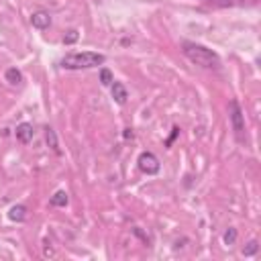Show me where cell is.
Returning a JSON list of instances; mask_svg holds the SVG:
<instances>
[{
	"label": "cell",
	"mask_w": 261,
	"mask_h": 261,
	"mask_svg": "<svg viewBox=\"0 0 261 261\" xmlns=\"http://www.w3.org/2000/svg\"><path fill=\"white\" fill-rule=\"evenodd\" d=\"M4 78H6V82L8 84H13V86H18L23 82V74L16 70V67H8L6 70V74H4Z\"/></svg>",
	"instance_id": "obj_10"
},
{
	"label": "cell",
	"mask_w": 261,
	"mask_h": 261,
	"mask_svg": "<svg viewBox=\"0 0 261 261\" xmlns=\"http://www.w3.org/2000/svg\"><path fill=\"white\" fill-rule=\"evenodd\" d=\"M123 135H124V139H133V131H131V129H124Z\"/></svg>",
	"instance_id": "obj_17"
},
{
	"label": "cell",
	"mask_w": 261,
	"mask_h": 261,
	"mask_svg": "<svg viewBox=\"0 0 261 261\" xmlns=\"http://www.w3.org/2000/svg\"><path fill=\"white\" fill-rule=\"evenodd\" d=\"M31 25L35 29H39V31H45V29H49L51 27V16L49 13H45V11H37L31 15Z\"/></svg>",
	"instance_id": "obj_5"
},
{
	"label": "cell",
	"mask_w": 261,
	"mask_h": 261,
	"mask_svg": "<svg viewBox=\"0 0 261 261\" xmlns=\"http://www.w3.org/2000/svg\"><path fill=\"white\" fill-rule=\"evenodd\" d=\"M8 218L13 222H23L27 218V206L25 204H15L11 210H8Z\"/></svg>",
	"instance_id": "obj_8"
},
{
	"label": "cell",
	"mask_w": 261,
	"mask_h": 261,
	"mask_svg": "<svg viewBox=\"0 0 261 261\" xmlns=\"http://www.w3.org/2000/svg\"><path fill=\"white\" fill-rule=\"evenodd\" d=\"M110 86H112V98H114V102H119V104H124V102H127V98H129L127 88H124L121 82H112Z\"/></svg>",
	"instance_id": "obj_7"
},
{
	"label": "cell",
	"mask_w": 261,
	"mask_h": 261,
	"mask_svg": "<svg viewBox=\"0 0 261 261\" xmlns=\"http://www.w3.org/2000/svg\"><path fill=\"white\" fill-rule=\"evenodd\" d=\"M178 133H180V129H178V127H173V133H171V137H169V139H168V143H166V145H168V147H169V145L173 143V139H176V137H178Z\"/></svg>",
	"instance_id": "obj_16"
},
{
	"label": "cell",
	"mask_w": 261,
	"mask_h": 261,
	"mask_svg": "<svg viewBox=\"0 0 261 261\" xmlns=\"http://www.w3.org/2000/svg\"><path fill=\"white\" fill-rule=\"evenodd\" d=\"M257 251H259V243H257V241H249L247 247L243 249V255L245 257H251V255H255Z\"/></svg>",
	"instance_id": "obj_13"
},
{
	"label": "cell",
	"mask_w": 261,
	"mask_h": 261,
	"mask_svg": "<svg viewBox=\"0 0 261 261\" xmlns=\"http://www.w3.org/2000/svg\"><path fill=\"white\" fill-rule=\"evenodd\" d=\"M222 239H225L227 245H235V241H237V229H233V227L227 229V233H225V237H222Z\"/></svg>",
	"instance_id": "obj_15"
},
{
	"label": "cell",
	"mask_w": 261,
	"mask_h": 261,
	"mask_svg": "<svg viewBox=\"0 0 261 261\" xmlns=\"http://www.w3.org/2000/svg\"><path fill=\"white\" fill-rule=\"evenodd\" d=\"M15 135H16V139L21 141V143H31V141H33V135H35L33 124H29V123H21V124L16 127Z\"/></svg>",
	"instance_id": "obj_6"
},
{
	"label": "cell",
	"mask_w": 261,
	"mask_h": 261,
	"mask_svg": "<svg viewBox=\"0 0 261 261\" xmlns=\"http://www.w3.org/2000/svg\"><path fill=\"white\" fill-rule=\"evenodd\" d=\"M229 119L230 124H233V131L237 135V139H243V133H245V114L241 110V106L237 100H230L229 102Z\"/></svg>",
	"instance_id": "obj_3"
},
{
	"label": "cell",
	"mask_w": 261,
	"mask_h": 261,
	"mask_svg": "<svg viewBox=\"0 0 261 261\" xmlns=\"http://www.w3.org/2000/svg\"><path fill=\"white\" fill-rule=\"evenodd\" d=\"M45 139H47V145H49V147H51V149L57 153V155H60V153H61V151H60V143H57L55 131H53L51 127H47V129H45Z\"/></svg>",
	"instance_id": "obj_11"
},
{
	"label": "cell",
	"mask_w": 261,
	"mask_h": 261,
	"mask_svg": "<svg viewBox=\"0 0 261 261\" xmlns=\"http://www.w3.org/2000/svg\"><path fill=\"white\" fill-rule=\"evenodd\" d=\"M137 163H139V169L143 173H147V176H155V173L159 171V168H161L157 155L155 153H151V151H143L139 155V159H137Z\"/></svg>",
	"instance_id": "obj_4"
},
{
	"label": "cell",
	"mask_w": 261,
	"mask_h": 261,
	"mask_svg": "<svg viewBox=\"0 0 261 261\" xmlns=\"http://www.w3.org/2000/svg\"><path fill=\"white\" fill-rule=\"evenodd\" d=\"M78 37H80V33L76 31V29H70V31L63 35V43H65V45H74L76 41H78Z\"/></svg>",
	"instance_id": "obj_12"
},
{
	"label": "cell",
	"mask_w": 261,
	"mask_h": 261,
	"mask_svg": "<svg viewBox=\"0 0 261 261\" xmlns=\"http://www.w3.org/2000/svg\"><path fill=\"white\" fill-rule=\"evenodd\" d=\"M182 51H184V55H186L192 63L204 67V70H218V67H220V57L212 49H208V47L200 45V43L184 41L182 43Z\"/></svg>",
	"instance_id": "obj_1"
},
{
	"label": "cell",
	"mask_w": 261,
	"mask_h": 261,
	"mask_svg": "<svg viewBox=\"0 0 261 261\" xmlns=\"http://www.w3.org/2000/svg\"><path fill=\"white\" fill-rule=\"evenodd\" d=\"M100 82H102L104 86H110V84L114 82L112 72H110V70H106V67H102V70H100Z\"/></svg>",
	"instance_id": "obj_14"
},
{
	"label": "cell",
	"mask_w": 261,
	"mask_h": 261,
	"mask_svg": "<svg viewBox=\"0 0 261 261\" xmlns=\"http://www.w3.org/2000/svg\"><path fill=\"white\" fill-rule=\"evenodd\" d=\"M51 206H55V208H63V206H67V202H70V198H67V192H63V190H60V192H55V194L51 196Z\"/></svg>",
	"instance_id": "obj_9"
},
{
	"label": "cell",
	"mask_w": 261,
	"mask_h": 261,
	"mask_svg": "<svg viewBox=\"0 0 261 261\" xmlns=\"http://www.w3.org/2000/svg\"><path fill=\"white\" fill-rule=\"evenodd\" d=\"M106 61L102 53L96 51H82V53H67L61 60V67L65 70H90V67H98Z\"/></svg>",
	"instance_id": "obj_2"
}]
</instances>
